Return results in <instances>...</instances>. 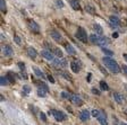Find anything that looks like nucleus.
<instances>
[{
  "instance_id": "nucleus-1",
  "label": "nucleus",
  "mask_w": 127,
  "mask_h": 125,
  "mask_svg": "<svg viewBox=\"0 0 127 125\" xmlns=\"http://www.w3.org/2000/svg\"><path fill=\"white\" fill-rule=\"evenodd\" d=\"M102 62H103V64L106 65L107 69H108L110 72H112V73H119L120 72V68H119L118 63H117L114 59H111V56L103 57Z\"/></svg>"
},
{
  "instance_id": "nucleus-2",
  "label": "nucleus",
  "mask_w": 127,
  "mask_h": 125,
  "mask_svg": "<svg viewBox=\"0 0 127 125\" xmlns=\"http://www.w3.org/2000/svg\"><path fill=\"white\" fill-rule=\"evenodd\" d=\"M75 36H76L77 39H79L81 42H83V43H86L87 39H89V36H87L86 34V31H85L83 27H78L76 31V33H75Z\"/></svg>"
},
{
  "instance_id": "nucleus-3",
  "label": "nucleus",
  "mask_w": 127,
  "mask_h": 125,
  "mask_svg": "<svg viewBox=\"0 0 127 125\" xmlns=\"http://www.w3.org/2000/svg\"><path fill=\"white\" fill-rule=\"evenodd\" d=\"M51 114L53 115V117H55V120L56 121H58V122H63V121H65L67 118V116H66V114L65 113H63V112H60V110H51Z\"/></svg>"
},
{
  "instance_id": "nucleus-4",
  "label": "nucleus",
  "mask_w": 127,
  "mask_h": 125,
  "mask_svg": "<svg viewBox=\"0 0 127 125\" xmlns=\"http://www.w3.org/2000/svg\"><path fill=\"white\" fill-rule=\"evenodd\" d=\"M81 68H82V62L79 60H74V61H71L70 63V69L71 71L74 73H78L79 71H81Z\"/></svg>"
},
{
  "instance_id": "nucleus-5",
  "label": "nucleus",
  "mask_w": 127,
  "mask_h": 125,
  "mask_svg": "<svg viewBox=\"0 0 127 125\" xmlns=\"http://www.w3.org/2000/svg\"><path fill=\"white\" fill-rule=\"evenodd\" d=\"M29 28L31 29L33 33H35V34H39L40 31H41V29H40V25L34 20H29Z\"/></svg>"
},
{
  "instance_id": "nucleus-6",
  "label": "nucleus",
  "mask_w": 127,
  "mask_h": 125,
  "mask_svg": "<svg viewBox=\"0 0 127 125\" xmlns=\"http://www.w3.org/2000/svg\"><path fill=\"white\" fill-rule=\"evenodd\" d=\"M2 53L5 56L11 57L14 55V50L10 45H2Z\"/></svg>"
},
{
  "instance_id": "nucleus-7",
  "label": "nucleus",
  "mask_w": 127,
  "mask_h": 125,
  "mask_svg": "<svg viewBox=\"0 0 127 125\" xmlns=\"http://www.w3.org/2000/svg\"><path fill=\"white\" fill-rule=\"evenodd\" d=\"M70 100H71V103H73L74 105H76V106H81V105H82V103H83L82 97L79 96V95H77V94L71 95Z\"/></svg>"
},
{
  "instance_id": "nucleus-8",
  "label": "nucleus",
  "mask_w": 127,
  "mask_h": 125,
  "mask_svg": "<svg viewBox=\"0 0 127 125\" xmlns=\"http://www.w3.org/2000/svg\"><path fill=\"white\" fill-rule=\"evenodd\" d=\"M98 121L101 125H108V118H107V115L103 110L100 112V115L98 116Z\"/></svg>"
},
{
  "instance_id": "nucleus-9",
  "label": "nucleus",
  "mask_w": 127,
  "mask_h": 125,
  "mask_svg": "<svg viewBox=\"0 0 127 125\" xmlns=\"http://www.w3.org/2000/svg\"><path fill=\"white\" fill-rule=\"evenodd\" d=\"M91 117V113L89 112V110L84 109L82 110V112L79 113V120L83 121V122H86V121H89Z\"/></svg>"
},
{
  "instance_id": "nucleus-10",
  "label": "nucleus",
  "mask_w": 127,
  "mask_h": 125,
  "mask_svg": "<svg viewBox=\"0 0 127 125\" xmlns=\"http://www.w3.org/2000/svg\"><path fill=\"white\" fill-rule=\"evenodd\" d=\"M41 55H42L45 60H48V61H52L53 59H55L53 54L50 52V51H49V50H43L42 52H41Z\"/></svg>"
},
{
  "instance_id": "nucleus-11",
  "label": "nucleus",
  "mask_w": 127,
  "mask_h": 125,
  "mask_svg": "<svg viewBox=\"0 0 127 125\" xmlns=\"http://www.w3.org/2000/svg\"><path fill=\"white\" fill-rule=\"evenodd\" d=\"M50 36L52 37V39H55L56 42H61V39H63L60 33H59V32H57L56 29H52V31L50 32Z\"/></svg>"
},
{
  "instance_id": "nucleus-12",
  "label": "nucleus",
  "mask_w": 127,
  "mask_h": 125,
  "mask_svg": "<svg viewBox=\"0 0 127 125\" xmlns=\"http://www.w3.org/2000/svg\"><path fill=\"white\" fill-rule=\"evenodd\" d=\"M69 1V5L71 6V8L74 9V10H81L82 9V7H81V5H79L78 0H68Z\"/></svg>"
},
{
  "instance_id": "nucleus-13",
  "label": "nucleus",
  "mask_w": 127,
  "mask_h": 125,
  "mask_svg": "<svg viewBox=\"0 0 127 125\" xmlns=\"http://www.w3.org/2000/svg\"><path fill=\"white\" fill-rule=\"evenodd\" d=\"M65 49H66L67 53H68L69 55H74V54H76V50L74 49V46H73V45L69 44V43H66V44H65Z\"/></svg>"
},
{
  "instance_id": "nucleus-14",
  "label": "nucleus",
  "mask_w": 127,
  "mask_h": 125,
  "mask_svg": "<svg viewBox=\"0 0 127 125\" xmlns=\"http://www.w3.org/2000/svg\"><path fill=\"white\" fill-rule=\"evenodd\" d=\"M27 55H29L31 59H33L34 60L35 57L37 56V52H36V50L33 49V47H29L27 49Z\"/></svg>"
},
{
  "instance_id": "nucleus-15",
  "label": "nucleus",
  "mask_w": 127,
  "mask_h": 125,
  "mask_svg": "<svg viewBox=\"0 0 127 125\" xmlns=\"http://www.w3.org/2000/svg\"><path fill=\"white\" fill-rule=\"evenodd\" d=\"M109 43V39L107 37H103V36H100L99 37V42H98V45L101 47H104V45H108Z\"/></svg>"
},
{
  "instance_id": "nucleus-16",
  "label": "nucleus",
  "mask_w": 127,
  "mask_h": 125,
  "mask_svg": "<svg viewBox=\"0 0 127 125\" xmlns=\"http://www.w3.org/2000/svg\"><path fill=\"white\" fill-rule=\"evenodd\" d=\"M114 98H115V100H116V103H118V104H123V103H124V96H123L122 94H119V92H115Z\"/></svg>"
},
{
  "instance_id": "nucleus-17",
  "label": "nucleus",
  "mask_w": 127,
  "mask_h": 125,
  "mask_svg": "<svg viewBox=\"0 0 127 125\" xmlns=\"http://www.w3.org/2000/svg\"><path fill=\"white\" fill-rule=\"evenodd\" d=\"M109 20H110V24L114 27H116L117 25H119V23H120V19H119L118 17H116V16H110Z\"/></svg>"
},
{
  "instance_id": "nucleus-18",
  "label": "nucleus",
  "mask_w": 127,
  "mask_h": 125,
  "mask_svg": "<svg viewBox=\"0 0 127 125\" xmlns=\"http://www.w3.org/2000/svg\"><path fill=\"white\" fill-rule=\"evenodd\" d=\"M99 37H100V36H98V35H95V34H91L90 36H89V39H90L91 43H93V44H95V45H98Z\"/></svg>"
},
{
  "instance_id": "nucleus-19",
  "label": "nucleus",
  "mask_w": 127,
  "mask_h": 125,
  "mask_svg": "<svg viewBox=\"0 0 127 125\" xmlns=\"http://www.w3.org/2000/svg\"><path fill=\"white\" fill-rule=\"evenodd\" d=\"M93 29H94L95 33H96L98 35H102L103 34V28L99 25V24H94V25H93Z\"/></svg>"
},
{
  "instance_id": "nucleus-20",
  "label": "nucleus",
  "mask_w": 127,
  "mask_h": 125,
  "mask_svg": "<svg viewBox=\"0 0 127 125\" xmlns=\"http://www.w3.org/2000/svg\"><path fill=\"white\" fill-rule=\"evenodd\" d=\"M32 69H33V71H34V73H35V74H36L37 77H39V78H45V76H44V74H43V73H42V71L40 70L39 68H36V67H33V68H32Z\"/></svg>"
},
{
  "instance_id": "nucleus-21",
  "label": "nucleus",
  "mask_w": 127,
  "mask_h": 125,
  "mask_svg": "<svg viewBox=\"0 0 127 125\" xmlns=\"http://www.w3.org/2000/svg\"><path fill=\"white\" fill-rule=\"evenodd\" d=\"M37 96L39 97H45L47 96V94H48V91L45 90V89H43V88H40V87H37Z\"/></svg>"
},
{
  "instance_id": "nucleus-22",
  "label": "nucleus",
  "mask_w": 127,
  "mask_h": 125,
  "mask_svg": "<svg viewBox=\"0 0 127 125\" xmlns=\"http://www.w3.org/2000/svg\"><path fill=\"white\" fill-rule=\"evenodd\" d=\"M85 11L87 14H91V15H94L95 14V9L93 6H90V5H86L85 6Z\"/></svg>"
},
{
  "instance_id": "nucleus-23",
  "label": "nucleus",
  "mask_w": 127,
  "mask_h": 125,
  "mask_svg": "<svg viewBox=\"0 0 127 125\" xmlns=\"http://www.w3.org/2000/svg\"><path fill=\"white\" fill-rule=\"evenodd\" d=\"M100 88H101V90H103V91H108V90H109L108 83H107L106 81L101 80V81H100Z\"/></svg>"
},
{
  "instance_id": "nucleus-24",
  "label": "nucleus",
  "mask_w": 127,
  "mask_h": 125,
  "mask_svg": "<svg viewBox=\"0 0 127 125\" xmlns=\"http://www.w3.org/2000/svg\"><path fill=\"white\" fill-rule=\"evenodd\" d=\"M53 53H55V54L57 55L58 57H63V56H64L63 51H61L59 47H53Z\"/></svg>"
},
{
  "instance_id": "nucleus-25",
  "label": "nucleus",
  "mask_w": 127,
  "mask_h": 125,
  "mask_svg": "<svg viewBox=\"0 0 127 125\" xmlns=\"http://www.w3.org/2000/svg\"><path fill=\"white\" fill-rule=\"evenodd\" d=\"M101 50H102V52L104 53V54H107L108 56H112V55H114V51H111V50L107 49V47H101Z\"/></svg>"
},
{
  "instance_id": "nucleus-26",
  "label": "nucleus",
  "mask_w": 127,
  "mask_h": 125,
  "mask_svg": "<svg viewBox=\"0 0 127 125\" xmlns=\"http://www.w3.org/2000/svg\"><path fill=\"white\" fill-rule=\"evenodd\" d=\"M60 96H61V98L63 99H70L71 98V95L69 94L68 91H61Z\"/></svg>"
},
{
  "instance_id": "nucleus-27",
  "label": "nucleus",
  "mask_w": 127,
  "mask_h": 125,
  "mask_svg": "<svg viewBox=\"0 0 127 125\" xmlns=\"http://www.w3.org/2000/svg\"><path fill=\"white\" fill-rule=\"evenodd\" d=\"M23 92H24V95H29L31 92V87L27 86V85L23 86Z\"/></svg>"
},
{
  "instance_id": "nucleus-28",
  "label": "nucleus",
  "mask_w": 127,
  "mask_h": 125,
  "mask_svg": "<svg viewBox=\"0 0 127 125\" xmlns=\"http://www.w3.org/2000/svg\"><path fill=\"white\" fill-rule=\"evenodd\" d=\"M8 79H7V77H1L0 78V85L1 86H7V83H8Z\"/></svg>"
},
{
  "instance_id": "nucleus-29",
  "label": "nucleus",
  "mask_w": 127,
  "mask_h": 125,
  "mask_svg": "<svg viewBox=\"0 0 127 125\" xmlns=\"http://www.w3.org/2000/svg\"><path fill=\"white\" fill-rule=\"evenodd\" d=\"M0 9L2 11L7 10V7H6V1L5 0H0Z\"/></svg>"
},
{
  "instance_id": "nucleus-30",
  "label": "nucleus",
  "mask_w": 127,
  "mask_h": 125,
  "mask_svg": "<svg viewBox=\"0 0 127 125\" xmlns=\"http://www.w3.org/2000/svg\"><path fill=\"white\" fill-rule=\"evenodd\" d=\"M60 76H61V77H64L65 79H67L68 81H71V77L69 76L68 73H66V72H60Z\"/></svg>"
},
{
  "instance_id": "nucleus-31",
  "label": "nucleus",
  "mask_w": 127,
  "mask_h": 125,
  "mask_svg": "<svg viewBox=\"0 0 127 125\" xmlns=\"http://www.w3.org/2000/svg\"><path fill=\"white\" fill-rule=\"evenodd\" d=\"M60 64H61V61H59L57 57L52 60V65H53V67H59Z\"/></svg>"
},
{
  "instance_id": "nucleus-32",
  "label": "nucleus",
  "mask_w": 127,
  "mask_h": 125,
  "mask_svg": "<svg viewBox=\"0 0 127 125\" xmlns=\"http://www.w3.org/2000/svg\"><path fill=\"white\" fill-rule=\"evenodd\" d=\"M56 5L58 6V7L60 8V9H61V8L65 7V3H64L63 0H56Z\"/></svg>"
},
{
  "instance_id": "nucleus-33",
  "label": "nucleus",
  "mask_w": 127,
  "mask_h": 125,
  "mask_svg": "<svg viewBox=\"0 0 127 125\" xmlns=\"http://www.w3.org/2000/svg\"><path fill=\"white\" fill-rule=\"evenodd\" d=\"M91 115H92V117H96V118H98V116L100 115V112H99V110H96V109H93L92 112H91Z\"/></svg>"
},
{
  "instance_id": "nucleus-34",
  "label": "nucleus",
  "mask_w": 127,
  "mask_h": 125,
  "mask_svg": "<svg viewBox=\"0 0 127 125\" xmlns=\"http://www.w3.org/2000/svg\"><path fill=\"white\" fill-rule=\"evenodd\" d=\"M37 87H40V88H43V89H45L47 91H49V88H48V86L45 85L44 82H39V85H37Z\"/></svg>"
},
{
  "instance_id": "nucleus-35",
  "label": "nucleus",
  "mask_w": 127,
  "mask_h": 125,
  "mask_svg": "<svg viewBox=\"0 0 127 125\" xmlns=\"http://www.w3.org/2000/svg\"><path fill=\"white\" fill-rule=\"evenodd\" d=\"M7 79H8L9 81H10V82H15V78H14V74H13V73H10V72L8 73Z\"/></svg>"
},
{
  "instance_id": "nucleus-36",
  "label": "nucleus",
  "mask_w": 127,
  "mask_h": 125,
  "mask_svg": "<svg viewBox=\"0 0 127 125\" xmlns=\"http://www.w3.org/2000/svg\"><path fill=\"white\" fill-rule=\"evenodd\" d=\"M14 41H15V43L16 44H21L22 43V39H21V37L19 36H17V35H15V36H14Z\"/></svg>"
},
{
  "instance_id": "nucleus-37",
  "label": "nucleus",
  "mask_w": 127,
  "mask_h": 125,
  "mask_svg": "<svg viewBox=\"0 0 127 125\" xmlns=\"http://www.w3.org/2000/svg\"><path fill=\"white\" fill-rule=\"evenodd\" d=\"M40 118H41V121H42V122H47V116H45V114L43 112L40 113Z\"/></svg>"
},
{
  "instance_id": "nucleus-38",
  "label": "nucleus",
  "mask_w": 127,
  "mask_h": 125,
  "mask_svg": "<svg viewBox=\"0 0 127 125\" xmlns=\"http://www.w3.org/2000/svg\"><path fill=\"white\" fill-rule=\"evenodd\" d=\"M91 91H92V94H94V95H100L101 94V91H99L96 88H92Z\"/></svg>"
},
{
  "instance_id": "nucleus-39",
  "label": "nucleus",
  "mask_w": 127,
  "mask_h": 125,
  "mask_svg": "<svg viewBox=\"0 0 127 125\" xmlns=\"http://www.w3.org/2000/svg\"><path fill=\"white\" fill-rule=\"evenodd\" d=\"M61 67H64V68H66L67 67V60L66 59H63V60H61Z\"/></svg>"
},
{
  "instance_id": "nucleus-40",
  "label": "nucleus",
  "mask_w": 127,
  "mask_h": 125,
  "mask_svg": "<svg viewBox=\"0 0 127 125\" xmlns=\"http://www.w3.org/2000/svg\"><path fill=\"white\" fill-rule=\"evenodd\" d=\"M18 67L22 69V72H24V70H25V65H24V63L23 62H19L18 63Z\"/></svg>"
},
{
  "instance_id": "nucleus-41",
  "label": "nucleus",
  "mask_w": 127,
  "mask_h": 125,
  "mask_svg": "<svg viewBox=\"0 0 127 125\" xmlns=\"http://www.w3.org/2000/svg\"><path fill=\"white\" fill-rule=\"evenodd\" d=\"M100 70H101V72H102L104 76H108V72L106 71V69L103 68V67H101V65H100Z\"/></svg>"
},
{
  "instance_id": "nucleus-42",
  "label": "nucleus",
  "mask_w": 127,
  "mask_h": 125,
  "mask_svg": "<svg viewBox=\"0 0 127 125\" xmlns=\"http://www.w3.org/2000/svg\"><path fill=\"white\" fill-rule=\"evenodd\" d=\"M48 79H49V81H50V82H55V79H53V77L52 76H48Z\"/></svg>"
},
{
  "instance_id": "nucleus-43",
  "label": "nucleus",
  "mask_w": 127,
  "mask_h": 125,
  "mask_svg": "<svg viewBox=\"0 0 127 125\" xmlns=\"http://www.w3.org/2000/svg\"><path fill=\"white\" fill-rule=\"evenodd\" d=\"M122 69H123V71L125 72V74H127V65H123Z\"/></svg>"
},
{
  "instance_id": "nucleus-44",
  "label": "nucleus",
  "mask_w": 127,
  "mask_h": 125,
  "mask_svg": "<svg viewBox=\"0 0 127 125\" xmlns=\"http://www.w3.org/2000/svg\"><path fill=\"white\" fill-rule=\"evenodd\" d=\"M112 36H114L115 38H117V37H118V33H114V35H112Z\"/></svg>"
},
{
  "instance_id": "nucleus-45",
  "label": "nucleus",
  "mask_w": 127,
  "mask_h": 125,
  "mask_svg": "<svg viewBox=\"0 0 127 125\" xmlns=\"http://www.w3.org/2000/svg\"><path fill=\"white\" fill-rule=\"evenodd\" d=\"M124 59H125V61L127 62V53H125V54H124Z\"/></svg>"
},
{
  "instance_id": "nucleus-46",
  "label": "nucleus",
  "mask_w": 127,
  "mask_h": 125,
  "mask_svg": "<svg viewBox=\"0 0 127 125\" xmlns=\"http://www.w3.org/2000/svg\"><path fill=\"white\" fill-rule=\"evenodd\" d=\"M122 125H127V123H122Z\"/></svg>"
}]
</instances>
